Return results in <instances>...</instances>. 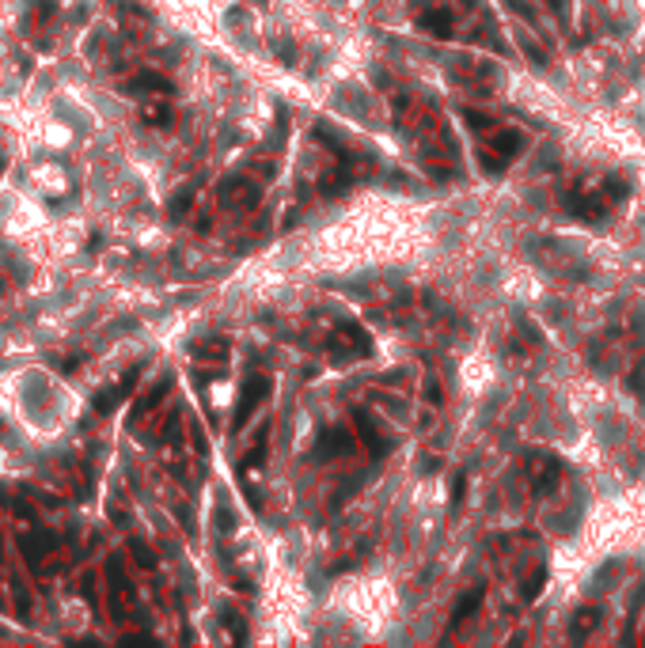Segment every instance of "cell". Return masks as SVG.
<instances>
[{
	"instance_id": "cell-19",
	"label": "cell",
	"mask_w": 645,
	"mask_h": 648,
	"mask_svg": "<svg viewBox=\"0 0 645 648\" xmlns=\"http://www.w3.org/2000/svg\"><path fill=\"white\" fill-rule=\"evenodd\" d=\"M463 489H467V478H463V474H456V481H452V504L463 501Z\"/></svg>"
},
{
	"instance_id": "cell-13",
	"label": "cell",
	"mask_w": 645,
	"mask_h": 648,
	"mask_svg": "<svg viewBox=\"0 0 645 648\" xmlns=\"http://www.w3.org/2000/svg\"><path fill=\"white\" fill-rule=\"evenodd\" d=\"M190 205H194V190H179V194H175V197H171L167 213L175 216V220H179V216H182V213H187V208H190Z\"/></svg>"
},
{
	"instance_id": "cell-9",
	"label": "cell",
	"mask_w": 645,
	"mask_h": 648,
	"mask_svg": "<svg viewBox=\"0 0 645 648\" xmlns=\"http://www.w3.org/2000/svg\"><path fill=\"white\" fill-rule=\"evenodd\" d=\"M418 27L429 30V35H436V38H452V35H456L452 16H448V12H425V16L418 19Z\"/></svg>"
},
{
	"instance_id": "cell-16",
	"label": "cell",
	"mask_w": 645,
	"mask_h": 648,
	"mask_svg": "<svg viewBox=\"0 0 645 648\" xmlns=\"http://www.w3.org/2000/svg\"><path fill=\"white\" fill-rule=\"evenodd\" d=\"M543 584H546V569H539V573H535L531 580H528V588H524V599H539V591H543Z\"/></svg>"
},
{
	"instance_id": "cell-17",
	"label": "cell",
	"mask_w": 645,
	"mask_h": 648,
	"mask_svg": "<svg viewBox=\"0 0 645 648\" xmlns=\"http://www.w3.org/2000/svg\"><path fill=\"white\" fill-rule=\"evenodd\" d=\"M228 349H224V337H216V342H205V345H198L194 349V357H224Z\"/></svg>"
},
{
	"instance_id": "cell-3",
	"label": "cell",
	"mask_w": 645,
	"mask_h": 648,
	"mask_svg": "<svg viewBox=\"0 0 645 648\" xmlns=\"http://www.w3.org/2000/svg\"><path fill=\"white\" fill-rule=\"evenodd\" d=\"M122 91H129V95H171L175 84L160 72H137L133 80L122 84Z\"/></svg>"
},
{
	"instance_id": "cell-6",
	"label": "cell",
	"mask_w": 645,
	"mask_h": 648,
	"mask_svg": "<svg viewBox=\"0 0 645 648\" xmlns=\"http://www.w3.org/2000/svg\"><path fill=\"white\" fill-rule=\"evenodd\" d=\"M353 421H357V428H360V440H365V444H368V452H373L376 459L391 452V440H384V436H380V428H376V421H373V417H368L365 410H357V413H353Z\"/></svg>"
},
{
	"instance_id": "cell-10",
	"label": "cell",
	"mask_w": 645,
	"mask_h": 648,
	"mask_svg": "<svg viewBox=\"0 0 645 648\" xmlns=\"http://www.w3.org/2000/svg\"><path fill=\"white\" fill-rule=\"evenodd\" d=\"M531 481H535V489H539V493H543V489H551L554 481H558V463H554V459H551V463H546V459H535V467H531Z\"/></svg>"
},
{
	"instance_id": "cell-15",
	"label": "cell",
	"mask_w": 645,
	"mask_h": 648,
	"mask_svg": "<svg viewBox=\"0 0 645 648\" xmlns=\"http://www.w3.org/2000/svg\"><path fill=\"white\" fill-rule=\"evenodd\" d=\"M129 550L137 554V565H140V569H156V557H152V550H148L145 542H140V538H133V542H129Z\"/></svg>"
},
{
	"instance_id": "cell-18",
	"label": "cell",
	"mask_w": 645,
	"mask_h": 648,
	"mask_svg": "<svg viewBox=\"0 0 645 648\" xmlns=\"http://www.w3.org/2000/svg\"><path fill=\"white\" fill-rule=\"evenodd\" d=\"M463 118H467V122H471V125H478V129H490V125H494V118H490V114H475V111H463Z\"/></svg>"
},
{
	"instance_id": "cell-11",
	"label": "cell",
	"mask_w": 645,
	"mask_h": 648,
	"mask_svg": "<svg viewBox=\"0 0 645 648\" xmlns=\"http://www.w3.org/2000/svg\"><path fill=\"white\" fill-rule=\"evenodd\" d=\"M478 607H483V588H471V591H467V596H463V599H459V603H456V610H452V618H456V625H459V622H463V618H471V614H475Z\"/></svg>"
},
{
	"instance_id": "cell-12",
	"label": "cell",
	"mask_w": 645,
	"mask_h": 648,
	"mask_svg": "<svg viewBox=\"0 0 645 648\" xmlns=\"http://www.w3.org/2000/svg\"><path fill=\"white\" fill-rule=\"evenodd\" d=\"M167 391H171V379H163V383H160V387H152V391L145 394V398H140V402H137V410H133V417H140V413H148V410H152V406H156V402H160V398H163V394H167Z\"/></svg>"
},
{
	"instance_id": "cell-14",
	"label": "cell",
	"mask_w": 645,
	"mask_h": 648,
	"mask_svg": "<svg viewBox=\"0 0 645 648\" xmlns=\"http://www.w3.org/2000/svg\"><path fill=\"white\" fill-rule=\"evenodd\" d=\"M140 118H145V122H152V125H171V106H145V111H140Z\"/></svg>"
},
{
	"instance_id": "cell-7",
	"label": "cell",
	"mask_w": 645,
	"mask_h": 648,
	"mask_svg": "<svg viewBox=\"0 0 645 648\" xmlns=\"http://www.w3.org/2000/svg\"><path fill=\"white\" fill-rule=\"evenodd\" d=\"M266 447H270V425H262L258 428V440H255V447L239 459V474H247V470H258L262 467V459H266Z\"/></svg>"
},
{
	"instance_id": "cell-2",
	"label": "cell",
	"mask_w": 645,
	"mask_h": 648,
	"mask_svg": "<svg viewBox=\"0 0 645 648\" xmlns=\"http://www.w3.org/2000/svg\"><path fill=\"white\" fill-rule=\"evenodd\" d=\"M137 376H140V364H137V368H129L126 376L114 383V387H106V391H99V394H95V402H92V406H95V413H103V417H106V413H114V410H118V402H122L126 394L133 391Z\"/></svg>"
},
{
	"instance_id": "cell-8",
	"label": "cell",
	"mask_w": 645,
	"mask_h": 648,
	"mask_svg": "<svg viewBox=\"0 0 645 648\" xmlns=\"http://www.w3.org/2000/svg\"><path fill=\"white\" fill-rule=\"evenodd\" d=\"M524 145H528V140H524V133H517V129H505V133H494V137H490V148L501 152L505 160H512L517 152H524Z\"/></svg>"
},
{
	"instance_id": "cell-5",
	"label": "cell",
	"mask_w": 645,
	"mask_h": 648,
	"mask_svg": "<svg viewBox=\"0 0 645 648\" xmlns=\"http://www.w3.org/2000/svg\"><path fill=\"white\" fill-rule=\"evenodd\" d=\"M106 576H111V607L114 610L122 607V603H133V588H129L122 557H118V554H111V562H106Z\"/></svg>"
},
{
	"instance_id": "cell-4",
	"label": "cell",
	"mask_w": 645,
	"mask_h": 648,
	"mask_svg": "<svg viewBox=\"0 0 645 648\" xmlns=\"http://www.w3.org/2000/svg\"><path fill=\"white\" fill-rule=\"evenodd\" d=\"M349 452V432L342 425H326L319 432V444H315V459H334Z\"/></svg>"
},
{
	"instance_id": "cell-1",
	"label": "cell",
	"mask_w": 645,
	"mask_h": 648,
	"mask_svg": "<svg viewBox=\"0 0 645 648\" xmlns=\"http://www.w3.org/2000/svg\"><path fill=\"white\" fill-rule=\"evenodd\" d=\"M270 398V379L266 376H247L243 391H239V402H236V417H232V432H239V428L247 425V417L258 410L262 402Z\"/></svg>"
}]
</instances>
